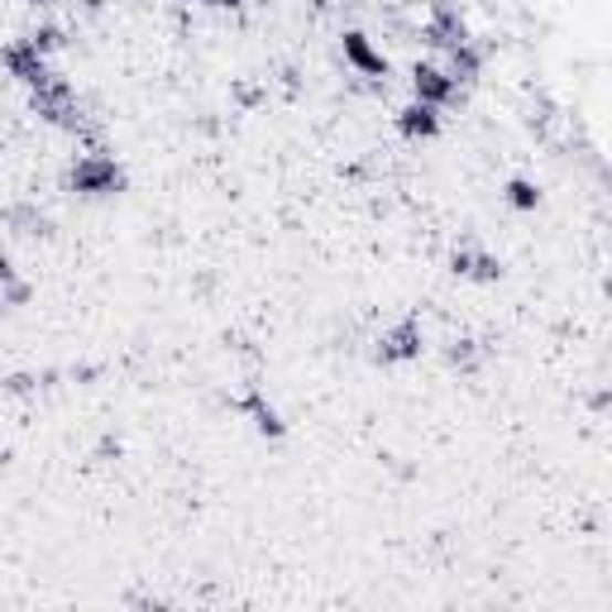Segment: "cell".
I'll return each mask as SVG.
<instances>
[{
    "instance_id": "4fadbf2b",
    "label": "cell",
    "mask_w": 612,
    "mask_h": 612,
    "mask_svg": "<svg viewBox=\"0 0 612 612\" xmlns=\"http://www.w3.org/2000/svg\"><path fill=\"white\" fill-rule=\"evenodd\" d=\"M478 63H484V53H478L469 39H464L460 49H450V77H455V82H474Z\"/></svg>"
},
{
    "instance_id": "ffe728a7",
    "label": "cell",
    "mask_w": 612,
    "mask_h": 612,
    "mask_svg": "<svg viewBox=\"0 0 612 612\" xmlns=\"http://www.w3.org/2000/svg\"><path fill=\"white\" fill-rule=\"evenodd\" d=\"M0 306H6V302H0Z\"/></svg>"
},
{
    "instance_id": "3957f363",
    "label": "cell",
    "mask_w": 612,
    "mask_h": 612,
    "mask_svg": "<svg viewBox=\"0 0 612 612\" xmlns=\"http://www.w3.org/2000/svg\"><path fill=\"white\" fill-rule=\"evenodd\" d=\"M0 63H6V72L14 82H24L29 92H34L39 82H49L53 77V67H49V53H39L34 49V39H14V43H6V49H0Z\"/></svg>"
},
{
    "instance_id": "e0dca14e",
    "label": "cell",
    "mask_w": 612,
    "mask_h": 612,
    "mask_svg": "<svg viewBox=\"0 0 612 612\" xmlns=\"http://www.w3.org/2000/svg\"><path fill=\"white\" fill-rule=\"evenodd\" d=\"M207 6H230V10H235V6H244V0H207Z\"/></svg>"
},
{
    "instance_id": "30bf717a",
    "label": "cell",
    "mask_w": 612,
    "mask_h": 612,
    "mask_svg": "<svg viewBox=\"0 0 612 612\" xmlns=\"http://www.w3.org/2000/svg\"><path fill=\"white\" fill-rule=\"evenodd\" d=\"M235 407L254 421V431H258V435H283V431H287V426H283V416H278V407H273V402L264 398V392H250V398H240Z\"/></svg>"
},
{
    "instance_id": "9a60e30c",
    "label": "cell",
    "mask_w": 612,
    "mask_h": 612,
    "mask_svg": "<svg viewBox=\"0 0 612 612\" xmlns=\"http://www.w3.org/2000/svg\"><path fill=\"white\" fill-rule=\"evenodd\" d=\"M507 201H513L517 211H536V207H541V192H536V182L513 178V182H507Z\"/></svg>"
},
{
    "instance_id": "8fae6325",
    "label": "cell",
    "mask_w": 612,
    "mask_h": 612,
    "mask_svg": "<svg viewBox=\"0 0 612 612\" xmlns=\"http://www.w3.org/2000/svg\"><path fill=\"white\" fill-rule=\"evenodd\" d=\"M445 359H450V369H464V373H474L478 363H484V345H478V340H469V335H464V340H450Z\"/></svg>"
},
{
    "instance_id": "52a82bcc",
    "label": "cell",
    "mask_w": 612,
    "mask_h": 612,
    "mask_svg": "<svg viewBox=\"0 0 612 612\" xmlns=\"http://www.w3.org/2000/svg\"><path fill=\"white\" fill-rule=\"evenodd\" d=\"M469 39L464 34V20L455 6H435L431 20H426V43H435V49H460V43Z\"/></svg>"
},
{
    "instance_id": "6da1fadb",
    "label": "cell",
    "mask_w": 612,
    "mask_h": 612,
    "mask_svg": "<svg viewBox=\"0 0 612 612\" xmlns=\"http://www.w3.org/2000/svg\"><path fill=\"white\" fill-rule=\"evenodd\" d=\"M125 168L115 163V154H82L77 163L67 168V192L77 197H120L125 192Z\"/></svg>"
},
{
    "instance_id": "2e32d148",
    "label": "cell",
    "mask_w": 612,
    "mask_h": 612,
    "mask_svg": "<svg viewBox=\"0 0 612 612\" xmlns=\"http://www.w3.org/2000/svg\"><path fill=\"white\" fill-rule=\"evenodd\" d=\"M29 39H34V49H39V53H53V49H63V29H57V24H43V29H34V34H29Z\"/></svg>"
},
{
    "instance_id": "9c48e42d",
    "label": "cell",
    "mask_w": 612,
    "mask_h": 612,
    "mask_svg": "<svg viewBox=\"0 0 612 612\" xmlns=\"http://www.w3.org/2000/svg\"><path fill=\"white\" fill-rule=\"evenodd\" d=\"M398 129L407 139H435L441 135V110L426 106V101H416V106L398 110Z\"/></svg>"
},
{
    "instance_id": "8992f818",
    "label": "cell",
    "mask_w": 612,
    "mask_h": 612,
    "mask_svg": "<svg viewBox=\"0 0 612 612\" xmlns=\"http://www.w3.org/2000/svg\"><path fill=\"white\" fill-rule=\"evenodd\" d=\"M450 268H455V278H469V283H498L503 278L498 258L488 250H474V244H460V250L450 254Z\"/></svg>"
},
{
    "instance_id": "5bb4252c",
    "label": "cell",
    "mask_w": 612,
    "mask_h": 612,
    "mask_svg": "<svg viewBox=\"0 0 612 612\" xmlns=\"http://www.w3.org/2000/svg\"><path fill=\"white\" fill-rule=\"evenodd\" d=\"M6 225H20V235H49V215L34 211V207H10Z\"/></svg>"
},
{
    "instance_id": "ac0fdd59",
    "label": "cell",
    "mask_w": 612,
    "mask_h": 612,
    "mask_svg": "<svg viewBox=\"0 0 612 612\" xmlns=\"http://www.w3.org/2000/svg\"><path fill=\"white\" fill-rule=\"evenodd\" d=\"M86 10H101V0H86Z\"/></svg>"
},
{
    "instance_id": "7c38bea8",
    "label": "cell",
    "mask_w": 612,
    "mask_h": 612,
    "mask_svg": "<svg viewBox=\"0 0 612 612\" xmlns=\"http://www.w3.org/2000/svg\"><path fill=\"white\" fill-rule=\"evenodd\" d=\"M0 302L6 306H20V302H29V283L14 273V264H10V254H0Z\"/></svg>"
},
{
    "instance_id": "5b68a950",
    "label": "cell",
    "mask_w": 612,
    "mask_h": 612,
    "mask_svg": "<svg viewBox=\"0 0 612 612\" xmlns=\"http://www.w3.org/2000/svg\"><path fill=\"white\" fill-rule=\"evenodd\" d=\"M412 92H416V101H426V106H450L455 101V92H460V82L450 77V72H441L435 63H416L412 67Z\"/></svg>"
},
{
    "instance_id": "277c9868",
    "label": "cell",
    "mask_w": 612,
    "mask_h": 612,
    "mask_svg": "<svg viewBox=\"0 0 612 612\" xmlns=\"http://www.w3.org/2000/svg\"><path fill=\"white\" fill-rule=\"evenodd\" d=\"M421 345H426V335H421V320L407 316V320H398V326H388L383 335H378L373 359L378 363H412L421 355Z\"/></svg>"
},
{
    "instance_id": "ba28073f",
    "label": "cell",
    "mask_w": 612,
    "mask_h": 612,
    "mask_svg": "<svg viewBox=\"0 0 612 612\" xmlns=\"http://www.w3.org/2000/svg\"><path fill=\"white\" fill-rule=\"evenodd\" d=\"M345 57H349V67L363 72V77H388V57L378 53L359 29H349V34H345Z\"/></svg>"
},
{
    "instance_id": "7a4b0ae2",
    "label": "cell",
    "mask_w": 612,
    "mask_h": 612,
    "mask_svg": "<svg viewBox=\"0 0 612 612\" xmlns=\"http://www.w3.org/2000/svg\"><path fill=\"white\" fill-rule=\"evenodd\" d=\"M29 106H34V115L43 125H57V129H86V120H82V101H77V92H72V82L67 77H53L49 82H39L34 92H29Z\"/></svg>"
},
{
    "instance_id": "d6986e66",
    "label": "cell",
    "mask_w": 612,
    "mask_h": 612,
    "mask_svg": "<svg viewBox=\"0 0 612 612\" xmlns=\"http://www.w3.org/2000/svg\"><path fill=\"white\" fill-rule=\"evenodd\" d=\"M29 6H53V0H29Z\"/></svg>"
}]
</instances>
